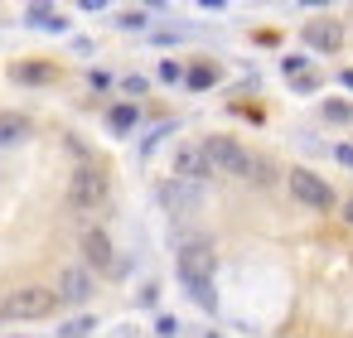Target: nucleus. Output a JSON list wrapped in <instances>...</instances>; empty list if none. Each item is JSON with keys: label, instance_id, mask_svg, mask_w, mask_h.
Wrapping results in <instances>:
<instances>
[{"label": "nucleus", "instance_id": "nucleus-1", "mask_svg": "<svg viewBox=\"0 0 353 338\" xmlns=\"http://www.w3.org/2000/svg\"><path fill=\"white\" fill-rule=\"evenodd\" d=\"M174 266H179V280L189 290V299L199 309H218V295H213V271H218V251L208 237H184L179 251H174Z\"/></svg>", "mask_w": 353, "mask_h": 338}, {"label": "nucleus", "instance_id": "nucleus-2", "mask_svg": "<svg viewBox=\"0 0 353 338\" xmlns=\"http://www.w3.org/2000/svg\"><path fill=\"white\" fill-rule=\"evenodd\" d=\"M59 309V295L54 285H20L6 295V304H0V319H49Z\"/></svg>", "mask_w": 353, "mask_h": 338}, {"label": "nucleus", "instance_id": "nucleus-3", "mask_svg": "<svg viewBox=\"0 0 353 338\" xmlns=\"http://www.w3.org/2000/svg\"><path fill=\"white\" fill-rule=\"evenodd\" d=\"M107 189H112V179H107L102 165H78L73 179H68V203H73L78 213H92V208L107 203Z\"/></svg>", "mask_w": 353, "mask_h": 338}, {"label": "nucleus", "instance_id": "nucleus-4", "mask_svg": "<svg viewBox=\"0 0 353 338\" xmlns=\"http://www.w3.org/2000/svg\"><path fill=\"white\" fill-rule=\"evenodd\" d=\"M199 150H203V160H208V169H213V174H237V179H247V174H252V155H247L232 136H208Z\"/></svg>", "mask_w": 353, "mask_h": 338}, {"label": "nucleus", "instance_id": "nucleus-5", "mask_svg": "<svg viewBox=\"0 0 353 338\" xmlns=\"http://www.w3.org/2000/svg\"><path fill=\"white\" fill-rule=\"evenodd\" d=\"M285 184H290V193H295L305 208H314V213H329V208H334V189H329L314 169H290Z\"/></svg>", "mask_w": 353, "mask_h": 338}, {"label": "nucleus", "instance_id": "nucleus-6", "mask_svg": "<svg viewBox=\"0 0 353 338\" xmlns=\"http://www.w3.org/2000/svg\"><path fill=\"white\" fill-rule=\"evenodd\" d=\"M92 290H97V280H92L88 266H63V271H59V285H54L59 304H88Z\"/></svg>", "mask_w": 353, "mask_h": 338}, {"label": "nucleus", "instance_id": "nucleus-7", "mask_svg": "<svg viewBox=\"0 0 353 338\" xmlns=\"http://www.w3.org/2000/svg\"><path fill=\"white\" fill-rule=\"evenodd\" d=\"M155 198H160V208H170V213H194V208H203V184L165 179V184L155 189Z\"/></svg>", "mask_w": 353, "mask_h": 338}, {"label": "nucleus", "instance_id": "nucleus-8", "mask_svg": "<svg viewBox=\"0 0 353 338\" xmlns=\"http://www.w3.org/2000/svg\"><path fill=\"white\" fill-rule=\"evenodd\" d=\"M83 261H88V271H117V246L102 227L83 232Z\"/></svg>", "mask_w": 353, "mask_h": 338}, {"label": "nucleus", "instance_id": "nucleus-9", "mask_svg": "<svg viewBox=\"0 0 353 338\" xmlns=\"http://www.w3.org/2000/svg\"><path fill=\"white\" fill-rule=\"evenodd\" d=\"M213 169H208V160H203V150L199 145H179L174 150V179H184V184H203Z\"/></svg>", "mask_w": 353, "mask_h": 338}, {"label": "nucleus", "instance_id": "nucleus-10", "mask_svg": "<svg viewBox=\"0 0 353 338\" xmlns=\"http://www.w3.org/2000/svg\"><path fill=\"white\" fill-rule=\"evenodd\" d=\"M305 44L319 49V54H334V49L343 44V25H339V20H310V25H305Z\"/></svg>", "mask_w": 353, "mask_h": 338}, {"label": "nucleus", "instance_id": "nucleus-11", "mask_svg": "<svg viewBox=\"0 0 353 338\" xmlns=\"http://www.w3.org/2000/svg\"><path fill=\"white\" fill-rule=\"evenodd\" d=\"M25 25H34V30H54V34L68 30V20H63L59 10H49V6H30V10H25Z\"/></svg>", "mask_w": 353, "mask_h": 338}, {"label": "nucleus", "instance_id": "nucleus-12", "mask_svg": "<svg viewBox=\"0 0 353 338\" xmlns=\"http://www.w3.org/2000/svg\"><path fill=\"white\" fill-rule=\"evenodd\" d=\"M25 136H30V116H20V112L0 116V145H20Z\"/></svg>", "mask_w": 353, "mask_h": 338}, {"label": "nucleus", "instance_id": "nucleus-13", "mask_svg": "<svg viewBox=\"0 0 353 338\" xmlns=\"http://www.w3.org/2000/svg\"><path fill=\"white\" fill-rule=\"evenodd\" d=\"M136 102H121V107H112L107 112V126H112V136H126V131H136Z\"/></svg>", "mask_w": 353, "mask_h": 338}, {"label": "nucleus", "instance_id": "nucleus-14", "mask_svg": "<svg viewBox=\"0 0 353 338\" xmlns=\"http://www.w3.org/2000/svg\"><path fill=\"white\" fill-rule=\"evenodd\" d=\"M10 78H15V83H49V78H54V63H15Z\"/></svg>", "mask_w": 353, "mask_h": 338}, {"label": "nucleus", "instance_id": "nucleus-15", "mask_svg": "<svg viewBox=\"0 0 353 338\" xmlns=\"http://www.w3.org/2000/svg\"><path fill=\"white\" fill-rule=\"evenodd\" d=\"M184 83H189L194 92H203V87H213V83H218V68H213V63H194V68L184 73Z\"/></svg>", "mask_w": 353, "mask_h": 338}, {"label": "nucleus", "instance_id": "nucleus-16", "mask_svg": "<svg viewBox=\"0 0 353 338\" xmlns=\"http://www.w3.org/2000/svg\"><path fill=\"white\" fill-rule=\"evenodd\" d=\"M92 328H97V319H92V314H78V319H68L59 333H63V338H88Z\"/></svg>", "mask_w": 353, "mask_h": 338}, {"label": "nucleus", "instance_id": "nucleus-17", "mask_svg": "<svg viewBox=\"0 0 353 338\" xmlns=\"http://www.w3.org/2000/svg\"><path fill=\"white\" fill-rule=\"evenodd\" d=\"M348 116H353V107H348V102H324V121H334V126H343Z\"/></svg>", "mask_w": 353, "mask_h": 338}, {"label": "nucleus", "instance_id": "nucleus-18", "mask_svg": "<svg viewBox=\"0 0 353 338\" xmlns=\"http://www.w3.org/2000/svg\"><path fill=\"white\" fill-rule=\"evenodd\" d=\"M305 63H310L305 54H285V59H281V73H285V78H300V73H305Z\"/></svg>", "mask_w": 353, "mask_h": 338}, {"label": "nucleus", "instance_id": "nucleus-19", "mask_svg": "<svg viewBox=\"0 0 353 338\" xmlns=\"http://www.w3.org/2000/svg\"><path fill=\"white\" fill-rule=\"evenodd\" d=\"M117 25H121V30H145V10H121Z\"/></svg>", "mask_w": 353, "mask_h": 338}, {"label": "nucleus", "instance_id": "nucleus-20", "mask_svg": "<svg viewBox=\"0 0 353 338\" xmlns=\"http://www.w3.org/2000/svg\"><path fill=\"white\" fill-rule=\"evenodd\" d=\"M145 87H150V83H145L141 73H131V78H121V92H126V97H145Z\"/></svg>", "mask_w": 353, "mask_h": 338}, {"label": "nucleus", "instance_id": "nucleus-21", "mask_svg": "<svg viewBox=\"0 0 353 338\" xmlns=\"http://www.w3.org/2000/svg\"><path fill=\"white\" fill-rule=\"evenodd\" d=\"M155 333H160V338H174V333H179V319L160 314V319H155Z\"/></svg>", "mask_w": 353, "mask_h": 338}, {"label": "nucleus", "instance_id": "nucleus-22", "mask_svg": "<svg viewBox=\"0 0 353 338\" xmlns=\"http://www.w3.org/2000/svg\"><path fill=\"white\" fill-rule=\"evenodd\" d=\"M179 78H184V68H179V63H170V59H165V63H160V83H179Z\"/></svg>", "mask_w": 353, "mask_h": 338}, {"label": "nucleus", "instance_id": "nucleus-23", "mask_svg": "<svg viewBox=\"0 0 353 338\" xmlns=\"http://www.w3.org/2000/svg\"><path fill=\"white\" fill-rule=\"evenodd\" d=\"M314 87H319V78H310V73L295 78V92H314Z\"/></svg>", "mask_w": 353, "mask_h": 338}, {"label": "nucleus", "instance_id": "nucleus-24", "mask_svg": "<svg viewBox=\"0 0 353 338\" xmlns=\"http://www.w3.org/2000/svg\"><path fill=\"white\" fill-rule=\"evenodd\" d=\"M334 155H339V165H348V169H353V145H339Z\"/></svg>", "mask_w": 353, "mask_h": 338}, {"label": "nucleus", "instance_id": "nucleus-25", "mask_svg": "<svg viewBox=\"0 0 353 338\" xmlns=\"http://www.w3.org/2000/svg\"><path fill=\"white\" fill-rule=\"evenodd\" d=\"M343 218H348V227H353V198H348V203H343Z\"/></svg>", "mask_w": 353, "mask_h": 338}, {"label": "nucleus", "instance_id": "nucleus-26", "mask_svg": "<svg viewBox=\"0 0 353 338\" xmlns=\"http://www.w3.org/2000/svg\"><path fill=\"white\" fill-rule=\"evenodd\" d=\"M343 87H348V92H353V68H348V73H343Z\"/></svg>", "mask_w": 353, "mask_h": 338}]
</instances>
